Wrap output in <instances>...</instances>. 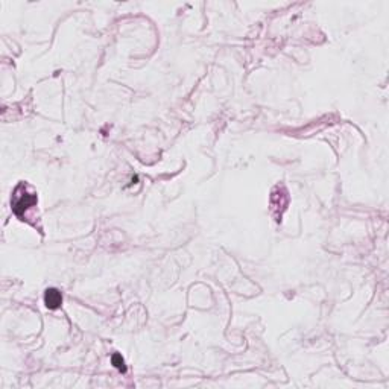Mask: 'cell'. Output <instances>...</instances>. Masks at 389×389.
Masks as SVG:
<instances>
[{
    "mask_svg": "<svg viewBox=\"0 0 389 389\" xmlns=\"http://www.w3.org/2000/svg\"><path fill=\"white\" fill-rule=\"evenodd\" d=\"M37 204V195L34 192H27V185L25 182L19 184L14 190L11 207L15 216L25 217V213Z\"/></svg>",
    "mask_w": 389,
    "mask_h": 389,
    "instance_id": "1",
    "label": "cell"
},
{
    "mask_svg": "<svg viewBox=\"0 0 389 389\" xmlns=\"http://www.w3.org/2000/svg\"><path fill=\"white\" fill-rule=\"evenodd\" d=\"M44 303L46 306H48L49 309L55 310L61 306V303H63V298H61V293L58 289H48L44 293Z\"/></svg>",
    "mask_w": 389,
    "mask_h": 389,
    "instance_id": "2",
    "label": "cell"
},
{
    "mask_svg": "<svg viewBox=\"0 0 389 389\" xmlns=\"http://www.w3.org/2000/svg\"><path fill=\"white\" fill-rule=\"evenodd\" d=\"M111 362H113V365H114L119 371H127L125 362H123V359H122V356H120V354H114V356L111 357Z\"/></svg>",
    "mask_w": 389,
    "mask_h": 389,
    "instance_id": "3",
    "label": "cell"
}]
</instances>
